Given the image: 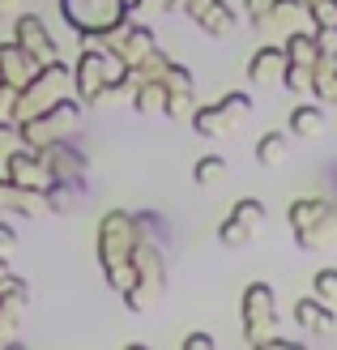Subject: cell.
<instances>
[{"mask_svg":"<svg viewBox=\"0 0 337 350\" xmlns=\"http://www.w3.org/2000/svg\"><path fill=\"white\" fill-rule=\"evenodd\" d=\"M197 111V98H192V85H171V98H167V111L171 120H192Z\"/></svg>","mask_w":337,"mask_h":350,"instance_id":"ac0fdd59","label":"cell"},{"mask_svg":"<svg viewBox=\"0 0 337 350\" xmlns=\"http://www.w3.org/2000/svg\"><path fill=\"white\" fill-rule=\"evenodd\" d=\"M60 13L81 39H107L129 22V0H60Z\"/></svg>","mask_w":337,"mask_h":350,"instance_id":"3957f363","label":"cell"},{"mask_svg":"<svg viewBox=\"0 0 337 350\" xmlns=\"http://www.w3.org/2000/svg\"><path fill=\"white\" fill-rule=\"evenodd\" d=\"M265 226H269V214H265V201L256 197H243L230 205V214L226 222L218 226V239H222V248H247Z\"/></svg>","mask_w":337,"mask_h":350,"instance_id":"8992f818","label":"cell"},{"mask_svg":"<svg viewBox=\"0 0 337 350\" xmlns=\"http://www.w3.org/2000/svg\"><path fill=\"white\" fill-rule=\"evenodd\" d=\"M247 26H260L265 17H269V9H273V0H247Z\"/></svg>","mask_w":337,"mask_h":350,"instance_id":"7402d4cb","label":"cell"},{"mask_svg":"<svg viewBox=\"0 0 337 350\" xmlns=\"http://www.w3.org/2000/svg\"><path fill=\"white\" fill-rule=\"evenodd\" d=\"M286 226H291V235L304 252H321L337 235V209L321 197H299L286 209Z\"/></svg>","mask_w":337,"mask_h":350,"instance_id":"7a4b0ae2","label":"cell"},{"mask_svg":"<svg viewBox=\"0 0 337 350\" xmlns=\"http://www.w3.org/2000/svg\"><path fill=\"white\" fill-rule=\"evenodd\" d=\"M312 94L325 103V107H337V64L321 60L312 68Z\"/></svg>","mask_w":337,"mask_h":350,"instance_id":"2e32d148","label":"cell"},{"mask_svg":"<svg viewBox=\"0 0 337 350\" xmlns=\"http://www.w3.org/2000/svg\"><path fill=\"white\" fill-rule=\"evenodd\" d=\"M167 98H171V81L137 77V85H133V107L137 111H167Z\"/></svg>","mask_w":337,"mask_h":350,"instance_id":"4fadbf2b","label":"cell"},{"mask_svg":"<svg viewBox=\"0 0 337 350\" xmlns=\"http://www.w3.org/2000/svg\"><path fill=\"white\" fill-rule=\"evenodd\" d=\"M158 13H171V9H184V0H154Z\"/></svg>","mask_w":337,"mask_h":350,"instance_id":"d4e9b609","label":"cell"},{"mask_svg":"<svg viewBox=\"0 0 337 350\" xmlns=\"http://www.w3.org/2000/svg\"><path fill=\"white\" fill-rule=\"evenodd\" d=\"M184 350H214V338H209V334H188Z\"/></svg>","mask_w":337,"mask_h":350,"instance_id":"cb8c5ba5","label":"cell"},{"mask_svg":"<svg viewBox=\"0 0 337 350\" xmlns=\"http://www.w3.org/2000/svg\"><path fill=\"white\" fill-rule=\"evenodd\" d=\"M282 85H286L291 94H312V68H308V64H291V60H286Z\"/></svg>","mask_w":337,"mask_h":350,"instance_id":"d6986e66","label":"cell"},{"mask_svg":"<svg viewBox=\"0 0 337 350\" xmlns=\"http://www.w3.org/2000/svg\"><path fill=\"white\" fill-rule=\"evenodd\" d=\"M13 252H17V231L9 222H0V260H9Z\"/></svg>","mask_w":337,"mask_h":350,"instance_id":"603a6c76","label":"cell"},{"mask_svg":"<svg viewBox=\"0 0 337 350\" xmlns=\"http://www.w3.org/2000/svg\"><path fill=\"white\" fill-rule=\"evenodd\" d=\"M312 295L325 304H337V269H321L312 278Z\"/></svg>","mask_w":337,"mask_h":350,"instance_id":"ffe728a7","label":"cell"},{"mask_svg":"<svg viewBox=\"0 0 337 350\" xmlns=\"http://www.w3.org/2000/svg\"><path fill=\"white\" fill-rule=\"evenodd\" d=\"M239 312H243V338L252 346L265 350V342L278 338L273 334V329H278V295H273L269 282H252V286H247Z\"/></svg>","mask_w":337,"mask_h":350,"instance_id":"5b68a950","label":"cell"},{"mask_svg":"<svg viewBox=\"0 0 337 350\" xmlns=\"http://www.w3.org/2000/svg\"><path fill=\"white\" fill-rule=\"evenodd\" d=\"M295 325L304 329V334H333V329H337V317L329 312L325 299H316V295H312V299H299V304H295Z\"/></svg>","mask_w":337,"mask_h":350,"instance_id":"8fae6325","label":"cell"},{"mask_svg":"<svg viewBox=\"0 0 337 350\" xmlns=\"http://www.w3.org/2000/svg\"><path fill=\"white\" fill-rule=\"evenodd\" d=\"M184 13L209 39H226V34L239 30V17H235V9H226V0H184Z\"/></svg>","mask_w":337,"mask_h":350,"instance_id":"52a82bcc","label":"cell"},{"mask_svg":"<svg viewBox=\"0 0 337 350\" xmlns=\"http://www.w3.org/2000/svg\"><path fill=\"white\" fill-rule=\"evenodd\" d=\"M282 47H286V60H291V64H308V68L321 64V43H316V30H312V34H308V30H291Z\"/></svg>","mask_w":337,"mask_h":350,"instance_id":"5bb4252c","label":"cell"},{"mask_svg":"<svg viewBox=\"0 0 337 350\" xmlns=\"http://www.w3.org/2000/svg\"><path fill=\"white\" fill-rule=\"evenodd\" d=\"M291 159V133H282V129H273V133H265L260 142H256V163L260 167H282Z\"/></svg>","mask_w":337,"mask_h":350,"instance_id":"9a60e30c","label":"cell"},{"mask_svg":"<svg viewBox=\"0 0 337 350\" xmlns=\"http://www.w3.org/2000/svg\"><path fill=\"white\" fill-rule=\"evenodd\" d=\"M68 94H77L73 68H64L60 60H47L39 73H34V77L22 85V90L13 94L9 120H13V124H22V120L39 116V111H47V107H56V103H60V98H68Z\"/></svg>","mask_w":337,"mask_h":350,"instance_id":"6da1fadb","label":"cell"},{"mask_svg":"<svg viewBox=\"0 0 337 350\" xmlns=\"http://www.w3.org/2000/svg\"><path fill=\"white\" fill-rule=\"evenodd\" d=\"M247 120H252V98H247L243 90H235V94L218 98L214 107H197L188 124L197 129L201 137H209V142H218V137H235Z\"/></svg>","mask_w":337,"mask_h":350,"instance_id":"277c9868","label":"cell"},{"mask_svg":"<svg viewBox=\"0 0 337 350\" xmlns=\"http://www.w3.org/2000/svg\"><path fill=\"white\" fill-rule=\"evenodd\" d=\"M9 5H17V0H9Z\"/></svg>","mask_w":337,"mask_h":350,"instance_id":"484cf974","label":"cell"},{"mask_svg":"<svg viewBox=\"0 0 337 350\" xmlns=\"http://www.w3.org/2000/svg\"><path fill=\"white\" fill-rule=\"evenodd\" d=\"M226 159L222 154H205V159H197V167H192V180H197V188H218L226 180Z\"/></svg>","mask_w":337,"mask_h":350,"instance_id":"e0dca14e","label":"cell"},{"mask_svg":"<svg viewBox=\"0 0 337 350\" xmlns=\"http://www.w3.org/2000/svg\"><path fill=\"white\" fill-rule=\"evenodd\" d=\"M13 39L22 43V47H30V51H34V56H39L43 64H47V60H56V39L47 34V26H43L34 13H22V17H17Z\"/></svg>","mask_w":337,"mask_h":350,"instance_id":"30bf717a","label":"cell"},{"mask_svg":"<svg viewBox=\"0 0 337 350\" xmlns=\"http://www.w3.org/2000/svg\"><path fill=\"white\" fill-rule=\"evenodd\" d=\"M43 68V60L34 56L30 47H22V43H0V81L5 85H13V90H22V85L34 77Z\"/></svg>","mask_w":337,"mask_h":350,"instance_id":"ba28073f","label":"cell"},{"mask_svg":"<svg viewBox=\"0 0 337 350\" xmlns=\"http://www.w3.org/2000/svg\"><path fill=\"white\" fill-rule=\"evenodd\" d=\"M282 73H286V47L282 43H265L252 51V60H247V81L252 85H273Z\"/></svg>","mask_w":337,"mask_h":350,"instance_id":"9c48e42d","label":"cell"},{"mask_svg":"<svg viewBox=\"0 0 337 350\" xmlns=\"http://www.w3.org/2000/svg\"><path fill=\"white\" fill-rule=\"evenodd\" d=\"M325 103L316 98V103H299V107L291 111V137H304V142H312V137H321L325 133Z\"/></svg>","mask_w":337,"mask_h":350,"instance_id":"7c38bea8","label":"cell"},{"mask_svg":"<svg viewBox=\"0 0 337 350\" xmlns=\"http://www.w3.org/2000/svg\"><path fill=\"white\" fill-rule=\"evenodd\" d=\"M312 13V26H337V0H304Z\"/></svg>","mask_w":337,"mask_h":350,"instance_id":"44dd1931","label":"cell"}]
</instances>
